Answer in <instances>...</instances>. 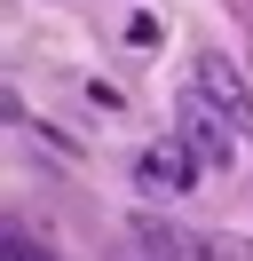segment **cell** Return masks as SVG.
Instances as JSON below:
<instances>
[{
	"label": "cell",
	"instance_id": "cell-1",
	"mask_svg": "<svg viewBox=\"0 0 253 261\" xmlns=\"http://www.w3.org/2000/svg\"><path fill=\"white\" fill-rule=\"evenodd\" d=\"M135 182H142L150 198H182V190H198V159H190V143H182V135L142 143V150H135Z\"/></svg>",
	"mask_w": 253,
	"mask_h": 261
},
{
	"label": "cell",
	"instance_id": "cell-2",
	"mask_svg": "<svg viewBox=\"0 0 253 261\" xmlns=\"http://www.w3.org/2000/svg\"><path fill=\"white\" fill-rule=\"evenodd\" d=\"M230 135H237V127L198 95V87H190V95H182V143H190V159H198L206 174H221V166H230Z\"/></svg>",
	"mask_w": 253,
	"mask_h": 261
},
{
	"label": "cell",
	"instance_id": "cell-5",
	"mask_svg": "<svg viewBox=\"0 0 253 261\" xmlns=\"http://www.w3.org/2000/svg\"><path fill=\"white\" fill-rule=\"evenodd\" d=\"M127 261H182V253H174V238L158 222H135L127 229Z\"/></svg>",
	"mask_w": 253,
	"mask_h": 261
},
{
	"label": "cell",
	"instance_id": "cell-6",
	"mask_svg": "<svg viewBox=\"0 0 253 261\" xmlns=\"http://www.w3.org/2000/svg\"><path fill=\"white\" fill-rule=\"evenodd\" d=\"M127 40H135V48H158V16H150V8H135V16H127Z\"/></svg>",
	"mask_w": 253,
	"mask_h": 261
},
{
	"label": "cell",
	"instance_id": "cell-7",
	"mask_svg": "<svg viewBox=\"0 0 253 261\" xmlns=\"http://www.w3.org/2000/svg\"><path fill=\"white\" fill-rule=\"evenodd\" d=\"M8 261H32V245H24V238H8Z\"/></svg>",
	"mask_w": 253,
	"mask_h": 261
},
{
	"label": "cell",
	"instance_id": "cell-3",
	"mask_svg": "<svg viewBox=\"0 0 253 261\" xmlns=\"http://www.w3.org/2000/svg\"><path fill=\"white\" fill-rule=\"evenodd\" d=\"M190 87H198V95L214 103V111L230 119L237 135H253V87L237 80V64H230V56H198V80H190Z\"/></svg>",
	"mask_w": 253,
	"mask_h": 261
},
{
	"label": "cell",
	"instance_id": "cell-4",
	"mask_svg": "<svg viewBox=\"0 0 253 261\" xmlns=\"http://www.w3.org/2000/svg\"><path fill=\"white\" fill-rule=\"evenodd\" d=\"M190 261H253V238H237V229H206V238H190Z\"/></svg>",
	"mask_w": 253,
	"mask_h": 261
}]
</instances>
